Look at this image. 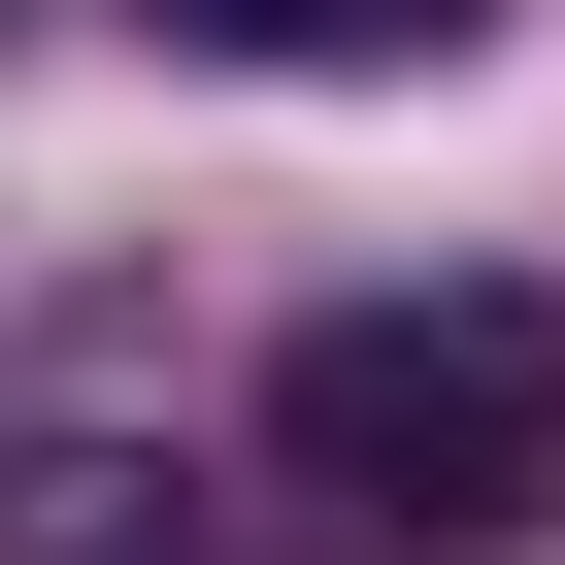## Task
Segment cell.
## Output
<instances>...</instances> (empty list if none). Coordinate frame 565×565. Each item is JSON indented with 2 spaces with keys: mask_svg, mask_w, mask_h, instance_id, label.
Returning <instances> with one entry per match:
<instances>
[{
  "mask_svg": "<svg viewBox=\"0 0 565 565\" xmlns=\"http://www.w3.org/2000/svg\"><path fill=\"white\" fill-rule=\"evenodd\" d=\"M266 466H300L333 532H399V565H499V532L565 499V300H499V266L333 300L300 366H266Z\"/></svg>",
  "mask_w": 565,
  "mask_h": 565,
  "instance_id": "obj_1",
  "label": "cell"
},
{
  "mask_svg": "<svg viewBox=\"0 0 565 565\" xmlns=\"http://www.w3.org/2000/svg\"><path fill=\"white\" fill-rule=\"evenodd\" d=\"M200 67H466V0H167Z\"/></svg>",
  "mask_w": 565,
  "mask_h": 565,
  "instance_id": "obj_2",
  "label": "cell"
}]
</instances>
